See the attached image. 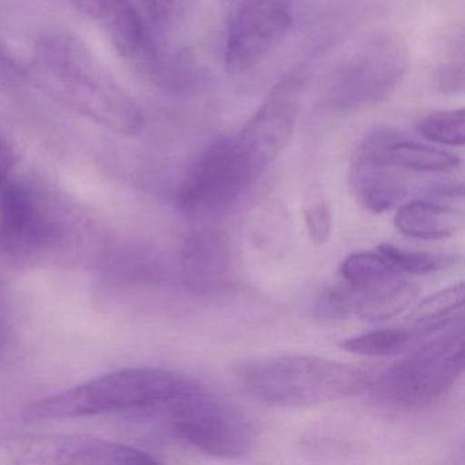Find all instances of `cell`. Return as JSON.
Here are the masks:
<instances>
[{
	"mask_svg": "<svg viewBox=\"0 0 465 465\" xmlns=\"http://www.w3.org/2000/svg\"><path fill=\"white\" fill-rule=\"evenodd\" d=\"M15 152L7 135L0 126V189L9 183L10 173L15 170Z\"/></svg>",
	"mask_w": 465,
	"mask_h": 465,
	"instance_id": "26",
	"label": "cell"
},
{
	"mask_svg": "<svg viewBox=\"0 0 465 465\" xmlns=\"http://www.w3.org/2000/svg\"><path fill=\"white\" fill-rule=\"evenodd\" d=\"M438 333V331H437ZM435 333L420 329L385 328L369 331L361 336L350 337L341 342V347L356 355L386 358V356L401 355L420 344V340Z\"/></svg>",
	"mask_w": 465,
	"mask_h": 465,
	"instance_id": "16",
	"label": "cell"
},
{
	"mask_svg": "<svg viewBox=\"0 0 465 465\" xmlns=\"http://www.w3.org/2000/svg\"><path fill=\"white\" fill-rule=\"evenodd\" d=\"M386 159L399 170L413 173H445L459 167L460 159L449 152L402 140L396 135L386 148Z\"/></svg>",
	"mask_w": 465,
	"mask_h": 465,
	"instance_id": "17",
	"label": "cell"
},
{
	"mask_svg": "<svg viewBox=\"0 0 465 465\" xmlns=\"http://www.w3.org/2000/svg\"><path fill=\"white\" fill-rule=\"evenodd\" d=\"M465 288L462 282L445 288L418 304L410 320L413 326L424 331H438L450 325L456 318H448L464 306Z\"/></svg>",
	"mask_w": 465,
	"mask_h": 465,
	"instance_id": "18",
	"label": "cell"
},
{
	"mask_svg": "<svg viewBox=\"0 0 465 465\" xmlns=\"http://www.w3.org/2000/svg\"><path fill=\"white\" fill-rule=\"evenodd\" d=\"M464 371L462 321L432 334L411 355L371 381L375 397L396 408H419L442 397Z\"/></svg>",
	"mask_w": 465,
	"mask_h": 465,
	"instance_id": "4",
	"label": "cell"
},
{
	"mask_svg": "<svg viewBox=\"0 0 465 465\" xmlns=\"http://www.w3.org/2000/svg\"><path fill=\"white\" fill-rule=\"evenodd\" d=\"M235 377L247 394L273 407L304 408L363 393L371 380L352 364L310 355L244 359Z\"/></svg>",
	"mask_w": 465,
	"mask_h": 465,
	"instance_id": "2",
	"label": "cell"
},
{
	"mask_svg": "<svg viewBox=\"0 0 465 465\" xmlns=\"http://www.w3.org/2000/svg\"><path fill=\"white\" fill-rule=\"evenodd\" d=\"M416 130L431 143L462 146L465 143L464 110L429 114L416 124Z\"/></svg>",
	"mask_w": 465,
	"mask_h": 465,
	"instance_id": "20",
	"label": "cell"
},
{
	"mask_svg": "<svg viewBox=\"0 0 465 465\" xmlns=\"http://www.w3.org/2000/svg\"><path fill=\"white\" fill-rule=\"evenodd\" d=\"M258 176L238 137L214 141L192 165L176 193L190 216H213L232 208Z\"/></svg>",
	"mask_w": 465,
	"mask_h": 465,
	"instance_id": "6",
	"label": "cell"
},
{
	"mask_svg": "<svg viewBox=\"0 0 465 465\" xmlns=\"http://www.w3.org/2000/svg\"><path fill=\"white\" fill-rule=\"evenodd\" d=\"M227 21L224 61L233 74L262 64L290 34L292 0H219Z\"/></svg>",
	"mask_w": 465,
	"mask_h": 465,
	"instance_id": "8",
	"label": "cell"
},
{
	"mask_svg": "<svg viewBox=\"0 0 465 465\" xmlns=\"http://www.w3.org/2000/svg\"><path fill=\"white\" fill-rule=\"evenodd\" d=\"M312 314L322 320H344L355 315L352 290L345 285L325 288L312 302Z\"/></svg>",
	"mask_w": 465,
	"mask_h": 465,
	"instance_id": "22",
	"label": "cell"
},
{
	"mask_svg": "<svg viewBox=\"0 0 465 465\" xmlns=\"http://www.w3.org/2000/svg\"><path fill=\"white\" fill-rule=\"evenodd\" d=\"M303 89L304 78L299 73L282 78L238 135L258 178L290 143L298 124Z\"/></svg>",
	"mask_w": 465,
	"mask_h": 465,
	"instance_id": "9",
	"label": "cell"
},
{
	"mask_svg": "<svg viewBox=\"0 0 465 465\" xmlns=\"http://www.w3.org/2000/svg\"><path fill=\"white\" fill-rule=\"evenodd\" d=\"M437 80V86L440 91L449 92H461L464 89V67L462 64H443L435 75Z\"/></svg>",
	"mask_w": 465,
	"mask_h": 465,
	"instance_id": "25",
	"label": "cell"
},
{
	"mask_svg": "<svg viewBox=\"0 0 465 465\" xmlns=\"http://www.w3.org/2000/svg\"><path fill=\"white\" fill-rule=\"evenodd\" d=\"M378 252L388 260V262L400 273L429 274L445 271L459 262L453 254L442 252H408L399 249L393 244H381Z\"/></svg>",
	"mask_w": 465,
	"mask_h": 465,
	"instance_id": "19",
	"label": "cell"
},
{
	"mask_svg": "<svg viewBox=\"0 0 465 465\" xmlns=\"http://www.w3.org/2000/svg\"><path fill=\"white\" fill-rule=\"evenodd\" d=\"M410 48L400 35L370 40L331 74L323 104L334 114L374 107L391 96L410 70Z\"/></svg>",
	"mask_w": 465,
	"mask_h": 465,
	"instance_id": "5",
	"label": "cell"
},
{
	"mask_svg": "<svg viewBox=\"0 0 465 465\" xmlns=\"http://www.w3.org/2000/svg\"><path fill=\"white\" fill-rule=\"evenodd\" d=\"M304 223L310 241L315 246H322L329 239L331 231V209L325 203H312L304 209Z\"/></svg>",
	"mask_w": 465,
	"mask_h": 465,
	"instance_id": "24",
	"label": "cell"
},
{
	"mask_svg": "<svg viewBox=\"0 0 465 465\" xmlns=\"http://www.w3.org/2000/svg\"><path fill=\"white\" fill-rule=\"evenodd\" d=\"M165 415L176 437L211 456L238 459L255 442L247 416L203 385L179 399Z\"/></svg>",
	"mask_w": 465,
	"mask_h": 465,
	"instance_id": "7",
	"label": "cell"
},
{
	"mask_svg": "<svg viewBox=\"0 0 465 465\" xmlns=\"http://www.w3.org/2000/svg\"><path fill=\"white\" fill-rule=\"evenodd\" d=\"M32 69L37 84L64 107L119 134H137L143 129V113L134 99L77 37H43Z\"/></svg>",
	"mask_w": 465,
	"mask_h": 465,
	"instance_id": "1",
	"label": "cell"
},
{
	"mask_svg": "<svg viewBox=\"0 0 465 465\" xmlns=\"http://www.w3.org/2000/svg\"><path fill=\"white\" fill-rule=\"evenodd\" d=\"M54 233L53 219L34 190L10 182L0 189V252L26 257L43 249Z\"/></svg>",
	"mask_w": 465,
	"mask_h": 465,
	"instance_id": "11",
	"label": "cell"
},
{
	"mask_svg": "<svg viewBox=\"0 0 465 465\" xmlns=\"http://www.w3.org/2000/svg\"><path fill=\"white\" fill-rule=\"evenodd\" d=\"M345 284L366 295H385L404 284L397 272L380 252H361L348 255L342 262Z\"/></svg>",
	"mask_w": 465,
	"mask_h": 465,
	"instance_id": "15",
	"label": "cell"
},
{
	"mask_svg": "<svg viewBox=\"0 0 465 465\" xmlns=\"http://www.w3.org/2000/svg\"><path fill=\"white\" fill-rule=\"evenodd\" d=\"M400 232L419 241L450 238L462 225V214L450 206L413 201L401 206L394 216Z\"/></svg>",
	"mask_w": 465,
	"mask_h": 465,
	"instance_id": "14",
	"label": "cell"
},
{
	"mask_svg": "<svg viewBox=\"0 0 465 465\" xmlns=\"http://www.w3.org/2000/svg\"><path fill=\"white\" fill-rule=\"evenodd\" d=\"M2 464H156L145 451L84 435H36L0 442Z\"/></svg>",
	"mask_w": 465,
	"mask_h": 465,
	"instance_id": "10",
	"label": "cell"
},
{
	"mask_svg": "<svg viewBox=\"0 0 465 465\" xmlns=\"http://www.w3.org/2000/svg\"><path fill=\"white\" fill-rule=\"evenodd\" d=\"M154 72L162 74L165 85L175 91H193L203 81V66L189 51L176 54L168 62H162Z\"/></svg>",
	"mask_w": 465,
	"mask_h": 465,
	"instance_id": "21",
	"label": "cell"
},
{
	"mask_svg": "<svg viewBox=\"0 0 465 465\" xmlns=\"http://www.w3.org/2000/svg\"><path fill=\"white\" fill-rule=\"evenodd\" d=\"M184 277L192 290L214 292L225 287L232 269V252L227 236L206 228L190 235L182 252Z\"/></svg>",
	"mask_w": 465,
	"mask_h": 465,
	"instance_id": "13",
	"label": "cell"
},
{
	"mask_svg": "<svg viewBox=\"0 0 465 465\" xmlns=\"http://www.w3.org/2000/svg\"><path fill=\"white\" fill-rule=\"evenodd\" d=\"M203 386L181 372L134 367L110 372L40 400L36 418L64 419L114 412L165 413L179 399Z\"/></svg>",
	"mask_w": 465,
	"mask_h": 465,
	"instance_id": "3",
	"label": "cell"
},
{
	"mask_svg": "<svg viewBox=\"0 0 465 465\" xmlns=\"http://www.w3.org/2000/svg\"><path fill=\"white\" fill-rule=\"evenodd\" d=\"M397 133L377 130L358 149L350 181L358 200L375 214L385 213L399 205L407 195V183L399 168L386 159V148Z\"/></svg>",
	"mask_w": 465,
	"mask_h": 465,
	"instance_id": "12",
	"label": "cell"
},
{
	"mask_svg": "<svg viewBox=\"0 0 465 465\" xmlns=\"http://www.w3.org/2000/svg\"><path fill=\"white\" fill-rule=\"evenodd\" d=\"M133 2L140 10L154 45L159 39L160 32L170 24L175 13L176 0H133ZM154 45L159 47L157 45Z\"/></svg>",
	"mask_w": 465,
	"mask_h": 465,
	"instance_id": "23",
	"label": "cell"
}]
</instances>
